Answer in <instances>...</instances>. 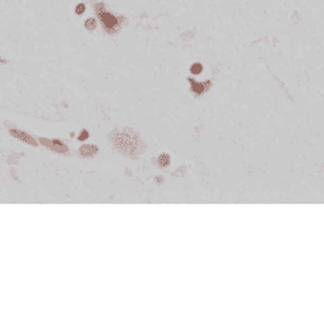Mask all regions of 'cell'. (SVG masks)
<instances>
[{"mask_svg":"<svg viewBox=\"0 0 324 325\" xmlns=\"http://www.w3.org/2000/svg\"><path fill=\"white\" fill-rule=\"evenodd\" d=\"M168 162H170V157L167 156V154H162V156H160L159 158V165L160 166H167Z\"/></svg>","mask_w":324,"mask_h":325,"instance_id":"5","label":"cell"},{"mask_svg":"<svg viewBox=\"0 0 324 325\" xmlns=\"http://www.w3.org/2000/svg\"><path fill=\"white\" fill-rule=\"evenodd\" d=\"M10 133H12V134L14 135L15 138H19V139H22V141L28 142V143H31V144H36V142H35L34 139L31 138V137H28V135H26L23 132H19V130H14V129H12V130H10Z\"/></svg>","mask_w":324,"mask_h":325,"instance_id":"3","label":"cell"},{"mask_svg":"<svg viewBox=\"0 0 324 325\" xmlns=\"http://www.w3.org/2000/svg\"><path fill=\"white\" fill-rule=\"evenodd\" d=\"M201 69H202V67H201V65H199V64H197V65H194V67L192 68V72L194 74H198L199 72H201Z\"/></svg>","mask_w":324,"mask_h":325,"instance_id":"6","label":"cell"},{"mask_svg":"<svg viewBox=\"0 0 324 325\" xmlns=\"http://www.w3.org/2000/svg\"><path fill=\"white\" fill-rule=\"evenodd\" d=\"M87 138H88V133H87V130H83L82 135L80 137V141H84V139Z\"/></svg>","mask_w":324,"mask_h":325,"instance_id":"7","label":"cell"},{"mask_svg":"<svg viewBox=\"0 0 324 325\" xmlns=\"http://www.w3.org/2000/svg\"><path fill=\"white\" fill-rule=\"evenodd\" d=\"M97 147L96 145H83L80 149L81 154L83 156H93V154L97 153Z\"/></svg>","mask_w":324,"mask_h":325,"instance_id":"4","label":"cell"},{"mask_svg":"<svg viewBox=\"0 0 324 325\" xmlns=\"http://www.w3.org/2000/svg\"><path fill=\"white\" fill-rule=\"evenodd\" d=\"M110 141H113L114 145L119 152L124 153L125 156H132V154L137 153L139 150L141 141L138 139L137 135L129 129L122 130H115L113 134L110 135Z\"/></svg>","mask_w":324,"mask_h":325,"instance_id":"1","label":"cell"},{"mask_svg":"<svg viewBox=\"0 0 324 325\" xmlns=\"http://www.w3.org/2000/svg\"><path fill=\"white\" fill-rule=\"evenodd\" d=\"M100 17L102 19V23H104V27L106 28L109 32L115 31V28L118 27V21L117 18H114L111 14L109 13H101L100 12Z\"/></svg>","mask_w":324,"mask_h":325,"instance_id":"2","label":"cell"}]
</instances>
